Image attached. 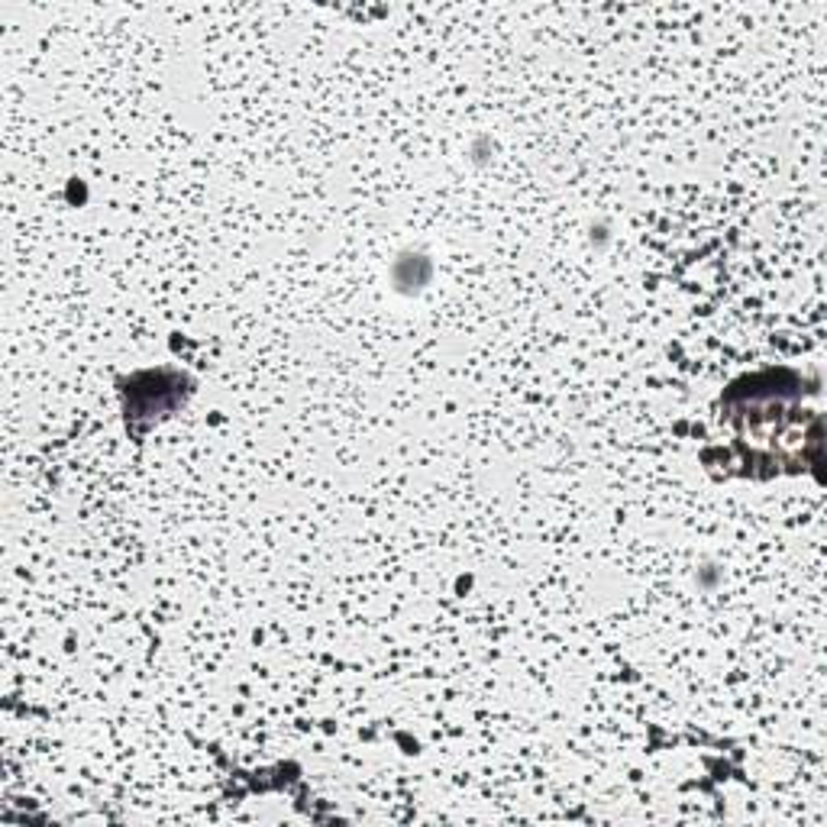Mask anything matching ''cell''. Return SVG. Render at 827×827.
<instances>
[{"mask_svg": "<svg viewBox=\"0 0 827 827\" xmlns=\"http://www.w3.org/2000/svg\"><path fill=\"white\" fill-rule=\"evenodd\" d=\"M395 265H397V269H407V279H397L395 281V288H397V291H405V295H411V291H414L411 281H417V288L430 281V259H427V255L407 253V255H401Z\"/></svg>", "mask_w": 827, "mask_h": 827, "instance_id": "obj_1", "label": "cell"}]
</instances>
